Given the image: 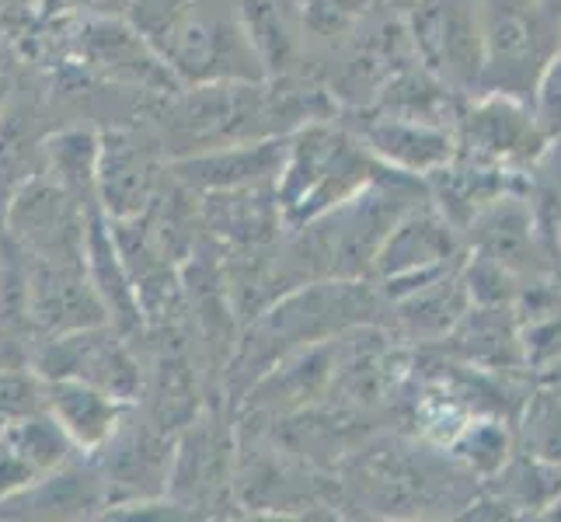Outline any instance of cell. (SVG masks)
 I'll return each instance as SVG.
<instances>
[{
	"label": "cell",
	"instance_id": "cell-20",
	"mask_svg": "<svg viewBox=\"0 0 561 522\" xmlns=\"http://www.w3.org/2000/svg\"><path fill=\"white\" fill-rule=\"evenodd\" d=\"M401 321L415 335H447L468 314V286L443 272L439 279L419 286L415 293L401 297Z\"/></svg>",
	"mask_w": 561,
	"mask_h": 522
},
{
	"label": "cell",
	"instance_id": "cell-25",
	"mask_svg": "<svg viewBox=\"0 0 561 522\" xmlns=\"http://www.w3.org/2000/svg\"><path fill=\"white\" fill-rule=\"evenodd\" d=\"M8 102V77H0V108Z\"/></svg>",
	"mask_w": 561,
	"mask_h": 522
},
{
	"label": "cell",
	"instance_id": "cell-1",
	"mask_svg": "<svg viewBox=\"0 0 561 522\" xmlns=\"http://www.w3.org/2000/svg\"><path fill=\"white\" fill-rule=\"evenodd\" d=\"M377 164L350 132L324 119L304 123L286 137L283 167L276 174V202L286 223H311L328 209L353 199L374 182Z\"/></svg>",
	"mask_w": 561,
	"mask_h": 522
},
{
	"label": "cell",
	"instance_id": "cell-10",
	"mask_svg": "<svg viewBox=\"0 0 561 522\" xmlns=\"http://www.w3.org/2000/svg\"><path fill=\"white\" fill-rule=\"evenodd\" d=\"M158 188V164L133 132H99V206L108 220L140 217Z\"/></svg>",
	"mask_w": 561,
	"mask_h": 522
},
{
	"label": "cell",
	"instance_id": "cell-26",
	"mask_svg": "<svg viewBox=\"0 0 561 522\" xmlns=\"http://www.w3.org/2000/svg\"><path fill=\"white\" fill-rule=\"evenodd\" d=\"M0 429H4V418H0Z\"/></svg>",
	"mask_w": 561,
	"mask_h": 522
},
{
	"label": "cell",
	"instance_id": "cell-17",
	"mask_svg": "<svg viewBox=\"0 0 561 522\" xmlns=\"http://www.w3.org/2000/svg\"><path fill=\"white\" fill-rule=\"evenodd\" d=\"M463 137H468V147L474 158H492V161L534 158L540 143H545V132H540L534 115L527 108H519L516 102L502 98V94L481 102L468 115Z\"/></svg>",
	"mask_w": 561,
	"mask_h": 522
},
{
	"label": "cell",
	"instance_id": "cell-16",
	"mask_svg": "<svg viewBox=\"0 0 561 522\" xmlns=\"http://www.w3.org/2000/svg\"><path fill=\"white\" fill-rule=\"evenodd\" d=\"M84 268L88 279L99 289V297L105 303L108 324L119 327V332H137L144 327L140 306H137V293H133L129 272L119 258V247H115L108 217L102 212V206H94L88 212V234H84Z\"/></svg>",
	"mask_w": 561,
	"mask_h": 522
},
{
	"label": "cell",
	"instance_id": "cell-8",
	"mask_svg": "<svg viewBox=\"0 0 561 522\" xmlns=\"http://www.w3.org/2000/svg\"><path fill=\"white\" fill-rule=\"evenodd\" d=\"M283 153H286V137L220 143V147L192 150L185 158L171 161V178L182 182L188 192H196V196L227 192V188L276 185Z\"/></svg>",
	"mask_w": 561,
	"mask_h": 522
},
{
	"label": "cell",
	"instance_id": "cell-11",
	"mask_svg": "<svg viewBox=\"0 0 561 522\" xmlns=\"http://www.w3.org/2000/svg\"><path fill=\"white\" fill-rule=\"evenodd\" d=\"M70 450L73 442L46 408L8 418L0 429V501L25 491L38 477L60 471L70 460Z\"/></svg>",
	"mask_w": 561,
	"mask_h": 522
},
{
	"label": "cell",
	"instance_id": "cell-9",
	"mask_svg": "<svg viewBox=\"0 0 561 522\" xmlns=\"http://www.w3.org/2000/svg\"><path fill=\"white\" fill-rule=\"evenodd\" d=\"M77 53H81V60L91 70L112 77V81L144 84L150 91L175 88V73L168 70V63L147 43L144 32L123 22H112V18L84 22L81 35H77Z\"/></svg>",
	"mask_w": 561,
	"mask_h": 522
},
{
	"label": "cell",
	"instance_id": "cell-14",
	"mask_svg": "<svg viewBox=\"0 0 561 522\" xmlns=\"http://www.w3.org/2000/svg\"><path fill=\"white\" fill-rule=\"evenodd\" d=\"M366 150L409 174H436L454 158V140L436 123L412 119V115H383L366 126Z\"/></svg>",
	"mask_w": 561,
	"mask_h": 522
},
{
	"label": "cell",
	"instance_id": "cell-13",
	"mask_svg": "<svg viewBox=\"0 0 561 522\" xmlns=\"http://www.w3.org/2000/svg\"><path fill=\"white\" fill-rule=\"evenodd\" d=\"M199 217L217 237L248 251L273 241L283 223L273 185L206 192V196H199Z\"/></svg>",
	"mask_w": 561,
	"mask_h": 522
},
{
	"label": "cell",
	"instance_id": "cell-2",
	"mask_svg": "<svg viewBox=\"0 0 561 522\" xmlns=\"http://www.w3.org/2000/svg\"><path fill=\"white\" fill-rule=\"evenodd\" d=\"M81 199L67 192L49 171L28 174L11 192L4 209V227L25 258L43 262H84L88 212Z\"/></svg>",
	"mask_w": 561,
	"mask_h": 522
},
{
	"label": "cell",
	"instance_id": "cell-5",
	"mask_svg": "<svg viewBox=\"0 0 561 522\" xmlns=\"http://www.w3.org/2000/svg\"><path fill=\"white\" fill-rule=\"evenodd\" d=\"M22 314L43 335H70L94 324H108L99 289L88 279L84 262H43L28 258Z\"/></svg>",
	"mask_w": 561,
	"mask_h": 522
},
{
	"label": "cell",
	"instance_id": "cell-22",
	"mask_svg": "<svg viewBox=\"0 0 561 522\" xmlns=\"http://www.w3.org/2000/svg\"><path fill=\"white\" fill-rule=\"evenodd\" d=\"M527 439L534 456L561 463V391L537 394L527 415Z\"/></svg>",
	"mask_w": 561,
	"mask_h": 522
},
{
	"label": "cell",
	"instance_id": "cell-18",
	"mask_svg": "<svg viewBox=\"0 0 561 522\" xmlns=\"http://www.w3.org/2000/svg\"><path fill=\"white\" fill-rule=\"evenodd\" d=\"M105 498L108 495H105L102 477L84 474V471H70L64 463L60 471L38 477L25 491L0 501V512L4 515H38V519H73V515H88L91 509L105 506Z\"/></svg>",
	"mask_w": 561,
	"mask_h": 522
},
{
	"label": "cell",
	"instance_id": "cell-23",
	"mask_svg": "<svg viewBox=\"0 0 561 522\" xmlns=\"http://www.w3.org/2000/svg\"><path fill=\"white\" fill-rule=\"evenodd\" d=\"M43 411V376L18 370V366H0V418H22Z\"/></svg>",
	"mask_w": 561,
	"mask_h": 522
},
{
	"label": "cell",
	"instance_id": "cell-4",
	"mask_svg": "<svg viewBox=\"0 0 561 522\" xmlns=\"http://www.w3.org/2000/svg\"><path fill=\"white\" fill-rule=\"evenodd\" d=\"M35 373L91 383L126 404H133L144 391L140 362L129 356L123 332L112 324H94L84 332L49 338L35 362Z\"/></svg>",
	"mask_w": 561,
	"mask_h": 522
},
{
	"label": "cell",
	"instance_id": "cell-6",
	"mask_svg": "<svg viewBox=\"0 0 561 522\" xmlns=\"http://www.w3.org/2000/svg\"><path fill=\"white\" fill-rule=\"evenodd\" d=\"M412 38L422 63L457 84H471L485 67V32L471 0H415Z\"/></svg>",
	"mask_w": 561,
	"mask_h": 522
},
{
	"label": "cell",
	"instance_id": "cell-21",
	"mask_svg": "<svg viewBox=\"0 0 561 522\" xmlns=\"http://www.w3.org/2000/svg\"><path fill=\"white\" fill-rule=\"evenodd\" d=\"M481 244L489 258L499 262L506 272L516 268H534V223L530 212L516 202H495L489 212H481Z\"/></svg>",
	"mask_w": 561,
	"mask_h": 522
},
{
	"label": "cell",
	"instance_id": "cell-24",
	"mask_svg": "<svg viewBox=\"0 0 561 522\" xmlns=\"http://www.w3.org/2000/svg\"><path fill=\"white\" fill-rule=\"evenodd\" d=\"M537 126L545 137L561 132V53L548 67L545 81H540V105H537Z\"/></svg>",
	"mask_w": 561,
	"mask_h": 522
},
{
	"label": "cell",
	"instance_id": "cell-19",
	"mask_svg": "<svg viewBox=\"0 0 561 522\" xmlns=\"http://www.w3.org/2000/svg\"><path fill=\"white\" fill-rule=\"evenodd\" d=\"M46 171L84 206H99V132L64 129L46 140Z\"/></svg>",
	"mask_w": 561,
	"mask_h": 522
},
{
	"label": "cell",
	"instance_id": "cell-12",
	"mask_svg": "<svg viewBox=\"0 0 561 522\" xmlns=\"http://www.w3.org/2000/svg\"><path fill=\"white\" fill-rule=\"evenodd\" d=\"M43 408L67 432L73 450L99 453L119 429L129 404L70 376H43Z\"/></svg>",
	"mask_w": 561,
	"mask_h": 522
},
{
	"label": "cell",
	"instance_id": "cell-7",
	"mask_svg": "<svg viewBox=\"0 0 561 522\" xmlns=\"http://www.w3.org/2000/svg\"><path fill=\"white\" fill-rule=\"evenodd\" d=\"M450 251H454L450 223L439 220L436 212L409 209V212H401V220L391 230H387L383 244L377 247L374 268L383 276L387 293L401 300L415 293L419 286L447 272Z\"/></svg>",
	"mask_w": 561,
	"mask_h": 522
},
{
	"label": "cell",
	"instance_id": "cell-3",
	"mask_svg": "<svg viewBox=\"0 0 561 522\" xmlns=\"http://www.w3.org/2000/svg\"><path fill=\"white\" fill-rule=\"evenodd\" d=\"M401 202L391 192L374 188V182L353 199L328 209L324 217L311 220L307 227L314 230L311 247L318 262L335 279H359L374 268L377 247L383 244L387 230L401 220Z\"/></svg>",
	"mask_w": 561,
	"mask_h": 522
},
{
	"label": "cell",
	"instance_id": "cell-15",
	"mask_svg": "<svg viewBox=\"0 0 561 522\" xmlns=\"http://www.w3.org/2000/svg\"><path fill=\"white\" fill-rule=\"evenodd\" d=\"M108 456V480L105 488H123L133 498L140 495H158L168 477H171V463H175V453H171V439L158 429H126V418L119 429L112 432V439L102 446Z\"/></svg>",
	"mask_w": 561,
	"mask_h": 522
}]
</instances>
